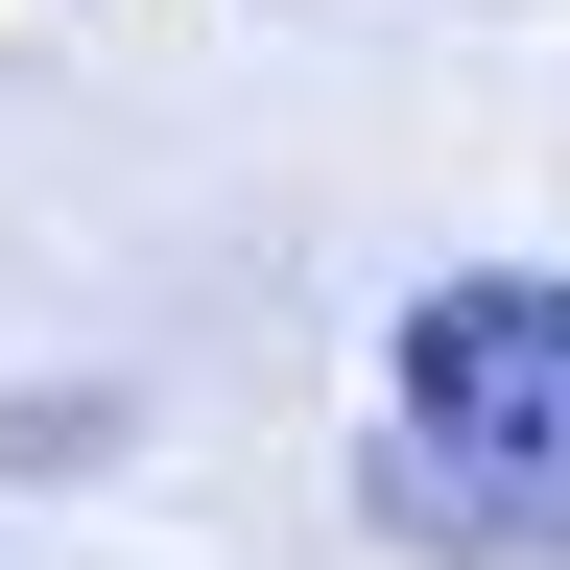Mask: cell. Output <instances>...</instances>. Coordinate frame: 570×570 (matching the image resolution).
I'll return each mask as SVG.
<instances>
[{"label": "cell", "instance_id": "1", "mask_svg": "<svg viewBox=\"0 0 570 570\" xmlns=\"http://www.w3.org/2000/svg\"><path fill=\"white\" fill-rule=\"evenodd\" d=\"M381 428L428 475V523L475 547H570V262H452L381 333Z\"/></svg>", "mask_w": 570, "mask_h": 570}]
</instances>
